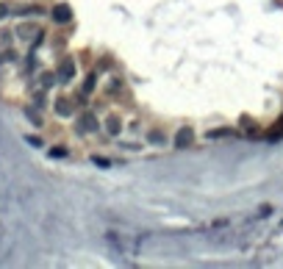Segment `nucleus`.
I'll use <instances>...</instances> for the list:
<instances>
[{"mask_svg":"<svg viewBox=\"0 0 283 269\" xmlns=\"http://www.w3.org/2000/svg\"><path fill=\"white\" fill-rule=\"evenodd\" d=\"M56 114L58 117H75V103L70 97H58L56 100Z\"/></svg>","mask_w":283,"mask_h":269,"instance_id":"423d86ee","label":"nucleus"},{"mask_svg":"<svg viewBox=\"0 0 283 269\" xmlns=\"http://www.w3.org/2000/svg\"><path fill=\"white\" fill-rule=\"evenodd\" d=\"M67 156H70L67 147H50V158H67Z\"/></svg>","mask_w":283,"mask_h":269,"instance_id":"f8f14e48","label":"nucleus"},{"mask_svg":"<svg viewBox=\"0 0 283 269\" xmlns=\"http://www.w3.org/2000/svg\"><path fill=\"white\" fill-rule=\"evenodd\" d=\"M92 164H97L100 170H108V167H111V158H103V156H92Z\"/></svg>","mask_w":283,"mask_h":269,"instance_id":"ddd939ff","label":"nucleus"},{"mask_svg":"<svg viewBox=\"0 0 283 269\" xmlns=\"http://www.w3.org/2000/svg\"><path fill=\"white\" fill-rule=\"evenodd\" d=\"M194 139H197V134H194V128L186 122V125H181L175 131V136H172V144H175L178 150H186V147H191L194 144Z\"/></svg>","mask_w":283,"mask_h":269,"instance_id":"f257e3e1","label":"nucleus"},{"mask_svg":"<svg viewBox=\"0 0 283 269\" xmlns=\"http://www.w3.org/2000/svg\"><path fill=\"white\" fill-rule=\"evenodd\" d=\"M275 128H283V114H281V120H278V125Z\"/></svg>","mask_w":283,"mask_h":269,"instance_id":"f3484780","label":"nucleus"},{"mask_svg":"<svg viewBox=\"0 0 283 269\" xmlns=\"http://www.w3.org/2000/svg\"><path fill=\"white\" fill-rule=\"evenodd\" d=\"M147 142L150 144H167V134H164V128H150L147 131Z\"/></svg>","mask_w":283,"mask_h":269,"instance_id":"6e6552de","label":"nucleus"},{"mask_svg":"<svg viewBox=\"0 0 283 269\" xmlns=\"http://www.w3.org/2000/svg\"><path fill=\"white\" fill-rule=\"evenodd\" d=\"M75 78V58H64L61 64H58V81H61V84H70V81Z\"/></svg>","mask_w":283,"mask_h":269,"instance_id":"7ed1b4c3","label":"nucleus"},{"mask_svg":"<svg viewBox=\"0 0 283 269\" xmlns=\"http://www.w3.org/2000/svg\"><path fill=\"white\" fill-rule=\"evenodd\" d=\"M0 17H6V6H0Z\"/></svg>","mask_w":283,"mask_h":269,"instance_id":"dca6fc26","label":"nucleus"},{"mask_svg":"<svg viewBox=\"0 0 283 269\" xmlns=\"http://www.w3.org/2000/svg\"><path fill=\"white\" fill-rule=\"evenodd\" d=\"M97 117H94L92 111H86V114H81L78 117V134H94L97 131Z\"/></svg>","mask_w":283,"mask_h":269,"instance_id":"f03ea898","label":"nucleus"},{"mask_svg":"<svg viewBox=\"0 0 283 269\" xmlns=\"http://www.w3.org/2000/svg\"><path fill=\"white\" fill-rule=\"evenodd\" d=\"M205 136H208V139H234L236 131H234V128H211Z\"/></svg>","mask_w":283,"mask_h":269,"instance_id":"1a4fd4ad","label":"nucleus"},{"mask_svg":"<svg viewBox=\"0 0 283 269\" xmlns=\"http://www.w3.org/2000/svg\"><path fill=\"white\" fill-rule=\"evenodd\" d=\"M111 67H114V58L111 56H103V58H100V64H97V72L100 70H111Z\"/></svg>","mask_w":283,"mask_h":269,"instance_id":"4468645a","label":"nucleus"},{"mask_svg":"<svg viewBox=\"0 0 283 269\" xmlns=\"http://www.w3.org/2000/svg\"><path fill=\"white\" fill-rule=\"evenodd\" d=\"M239 128H241V131H244L247 136H264L261 125H258L253 117H241V120H239Z\"/></svg>","mask_w":283,"mask_h":269,"instance_id":"39448f33","label":"nucleus"},{"mask_svg":"<svg viewBox=\"0 0 283 269\" xmlns=\"http://www.w3.org/2000/svg\"><path fill=\"white\" fill-rule=\"evenodd\" d=\"M94 89H97V70H92L84 78V84H81V94H84V97H89V94H94Z\"/></svg>","mask_w":283,"mask_h":269,"instance_id":"0eeeda50","label":"nucleus"},{"mask_svg":"<svg viewBox=\"0 0 283 269\" xmlns=\"http://www.w3.org/2000/svg\"><path fill=\"white\" fill-rule=\"evenodd\" d=\"M122 78H108L106 81V97H117V94L122 92Z\"/></svg>","mask_w":283,"mask_h":269,"instance_id":"9b49d317","label":"nucleus"},{"mask_svg":"<svg viewBox=\"0 0 283 269\" xmlns=\"http://www.w3.org/2000/svg\"><path fill=\"white\" fill-rule=\"evenodd\" d=\"M269 214H272V206H261V208H258V217H269Z\"/></svg>","mask_w":283,"mask_h":269,"instance_id":"2eb2a0df","label":"nucleus"},{"mask_svg":"<svg viewBox=\"0 0 283 269\" xmlns=\"http://www.w3.org/2000/svg\"><path fill=\"white\" fill-rule=\"evenodd\" d=\"M106 136L108 139H120V134H122V120L117 117V114H111V117H106Z\"/></svg>","mask_w":283,"mask_h":269,"instance_id":"20e7f679","label":"nucleus"},{"mask_svg":"<svg viewBox=\"0 0 283 269\" xmlns=\"http://www.w3.org/2000/svg\"><path fill=\"white\" fill-rule=\"evenodd\" d=\"M50 14H53V20H56V22H61V25H64V22H70V20H72L70 6H56L53 11H50Z\"/></svg>","mask_w":283,"mask_h":269,"instance_id":"9d476101","label":"nucleus"}]
</instances>
